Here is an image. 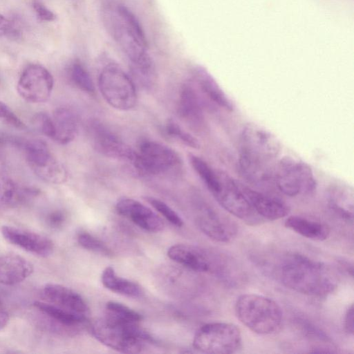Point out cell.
Listing matches in <instances>:
<instances>
[{
	"label": "cell",
	"instance_id": "cell-30",
	"mask_svg": "<svg viewBox=\"0 0 354 354\" xmlns=\"http://www.w3.org/2000/svg\"><path fill=\"white\" fill-rule=\"evenodd\" d=\"M106 310L107 315L119 320L139 323L142 319V315L119 302H107Z\"/></svg>",
	"mask_w": 354,
	"mask_h": 354
},
{
	"label": "cell",
	"instance_id": "cell-9",
	"mask_svg": "<svg viewBox=\"0 0 354 354\" xmlns=\"http://www.w3.org/2000/svg\"><path fill=\"white\" fill-rule=\"evenodd\" d=\"M182 160L170 147L152 140L140 142L133 169L142 175H158L170 172L179 167Z\"/></svg>",
	"mask_w": 354,
	"mask_h": 354
},
{
	"label": "cell",
	"instance_id": "cell-41",
	"mask_svg": "<svg viewBox=\"0 0 354 354\" xmlns=\"http://www.w3.org/2000/svg\"><path fill=\"white\" fill-rule=\"evenodd\" d=\"M10 316L7 312L0 309V330L5 328L8 324Z\"/></svg>",
	"mask_w": 354,
	"mask_h": 354
},
{
	"label": "cell",
	"instance_id": "cell-24",
	"mask_svg": "<svg viewBox=\"0 0 354 354\" xmlns=\"http://www.w3.org/2000/svg\"><path fill=\"white\" fill-rule=\"evenodd\" d=\"M54 127V140L65 145L74 140L77 133V120L75 113L69 109H56L52 116Z\"/></svg>",
	"mask_w": 354,
	"mask_h": 354
},
{
	"label": "cell",
	"instance_id": "cell-42",
	"mask_svg": "<svg viewBox=\"0 0 354 354\" xmlns=\"http://www.w3.org/2000/svg\"><path fill=\"white\" fill-rule=\"evenodd\" d=\"M0 304H1V300H0Z\"/></svg>",
	"mask_w": 354,
	"mask_h": 354
},
{
	"label": "cell",
	"instance_id": "cell-15",
	"mask_svg": "<svg viewBox=\"0 0 354 354\" xmlns=\"http://www.w3.org/2000/svg\"><path fill=\"white\" fill-rule=\"evenodd\" d=\"M196 223L206 236L218 242H229L236 233L235 225L229 218L206 205L200 208Z\"/></svg>",
	"mask_w": 354,
	"mask_h": 354
},
{
	"label": "cell",
	"instance_id": "cell-23",
	"mask_svg": "<svg viewBox=\"0 0 354 354\" xmlns=\"http://www.w3.org/2000/svg\"><path fill=\"white\" fill-rule=\"evenodd\" d=\"M285 226L301 236L314 241H324L330 235V229L326 224L301 216L288 217Z\"/></svg>",
	"mask_w": 354,
	"mask_h": 354
},
{
	"label": "cell",
	"instance_id": "cell-20",
	"mask_svg": "<svg viewBox=\"0 0 354 354\" xmlns=\"http://www.w3.org/2000/svg\"><path fill=\"white\" fill-rule=\"evenodd\" d=\"M178 113L180 117L195 130L205 127L202 103L195 89L190 84H185L180 92Z\"/></svg>",
	"mask_w": 354,
	"mask_h": 354
},
{
	"label": "cell",
	"instance_id": "cell-22",
	"mask_svg": "<svg viewBox=\"0 0 354 354\" xmlns=\"http://www.w3.org/2000/svg\"><path fill=\"white\" fill-rule=\"evenodd\" d=\"M39 194L37 189L23 186L0 175V207H16L24 205Z\"/></svg>",
	"mask_w": 354,
	"mask_h": 354
},
{
	"label": "cell",
	"instance_id": "cell-19",
	"mask_svg": "<svg viewBox=\"0 0 354 354\" xmlns=\"http://www.w3.org/2000/svg\"><path fill=\"white\" fill-rule=\"evenodd\" d=\"M42 294L47 302L65 310L86 316L89 313L88 305L82 296L63 285L47 283L43 288Z\"/></svg>",
	"mask_w": 354,
	"mask_h": 354
},
{
	"label": "cell",
	"instance_id": "cell-3",
	"mask_svg": "<svg viewBox=\"0 0 354 354\" xmlns=\"http://www.w3.org/2000/svg\"><path fill=\"white\" fill-rule=\"evenodd\" d=\"M277 270L286 287L304 295L323 297L336 287L335 277L324 264L303 254H287L280 261Z\"/></svg>",
	"mask_w": 354,
	"mask_h": 354
},
{
	"label": "cell",
	"instance_id": "cell-32",
	"mask_svg": "<svg viewBox=\"0 0 354 354\" xmlns=\"http://www.w3.org/2000/svg\"><path fill=\"white\" fill-rule=\"evenodd\" d=\"M165 131L169 136L176 138L184 145L193 149H199L198 140L191 133L184 130L177 122L169 120L165 125Z\"/></svg>",
	"mask_w": 354,
	"mask_h": 354
},
{
	"label": "cell",
	"instance_id": "cell-26",
	"mask_svg": "<svg viewBox=\"0 0 354 354\" xmlns=\"http://www.w3.org/2000/svg\"><path fill=\"white\" fill-rule=\"evenodd\" d=\"M34 306L44 315L64 327L77 326L86 321V315L71 312L47 301H35Z\"/></svg>",
	"mask_w": 354,
	"mask_h": 354
},
{
	"label": "cell",
	"instance_id": "cell-37",
	"mask_svg": "<svg viewBox=\"0 0 354 354\" xmlns=\"http://www.w3.org/2000/svg\"><path fill=\"white\" fill-rule=\"evenodd\" d=\"M66 221L65 213L60 209L50 211L46 214L44 222L46 225L53 229L61 227Z\"/></svg>",
	"mask_w": 354,
	"mask_h": 354
},
{
	"label": "cell",
	"instance_id": "cell-2",
	"mask_svg": "<svg viewBox=\"0 0 354 354\" xmlns=\"http://www.w3.org/2000/svg\"><path fill=\"white\" fill-rule=\"evenodd\" d=\"M280 149L279 141L268 131L253 123L244 126L240 137L238 160L242 176L257 185L274 182Z\"/></svg>",
	"mask_w": 354,
	"mask_h": 354
},
{
	"label": "cell",
	"instance_id": "cell-33",
	"mask_svg": "<svg viewBox=\"0 0 354 354\" xmlns=\"http://www.w3.org/2000/svg\"><path fill=\"white\" fill-rule=\"evenodd\" d=\"M145 198L157 212L172 225L178 227L183 225V221L181 217L165 202L151 196H147Z\"/></svg>",
	"mask_w": 354,
	"mask_h": 354
},
{
	"label": "cell",
	"instance_id": "cell-38",
	"mask_svg": "<svg viewBox=\"0 0 354 354\" xmlns=\"http://www.w3.org/2000/svg\"><path fill=\"white\" fill-rule=\"evenodd\" d=\"M32 6L37 16L41 20L50 21L55 19V14L40 1H34Z\"/></svg>",
	"mask_w": 354,
	"mask_h": 354
},
{
	"label": "cell",
	"instance_id": "cell-25",
	"mask_svg": "<svg viewBox=\"0 0 354 354\" xmlns=\"http://www.w3.org/2000/svg\"><path fill=\"white\" fill-rule=\"evenodd\" d=\"M194 76L201 90L212 101L226 111L234 110V105L232 101L204 68H196Z\"/></svg>",
	"mask_w": 354,
	"mask_h": 354
},
{
	"label": "cell",
	"instance_id": "cell-40",
	"mask_svg": "<svg viewBox=\"0 0 354 354\" xmlns=\"http://www.w3.org/2000/svg\"><path fill=\"white\" fill-rule=\"evenodd\" d=\"M13 29L10 21L0 14V35L4 34H11Z\"/></svg>",
	"mask_w": 354,
	"mask_h": 354
},
{
	"label": "cell",
	"instance_id": "cell-17",
	"mask_svg": "<svg viewBox=\"0 0 354 354\" xmlns=\"http://www.w3.org/2000/svg\"><path fill=\"white\" fill-rule=\"evenodd\" d=\"M241 189L254 212L262 218L275 221L287 216L289 207L282 201L243 185Z\"/></svg>",
	"mask_w": 354,
	"mask_h": 354
},
{
	"label": "cell",
	"instance_id": "cell-8",
	"mask_svg": "<svg viewBox=\"0 0 354 354\" xmlns=\"http://www.w3.org/2000/svg\"><path fill=\"white\" fill-rule=\"evenodd\" d=\"M274 183L281 192L292 197L313 194L317 186L310 166L290 156H285L277 162Z\"/></svg>",
	"mask_w": 354,
	"mask_h": 354
},
{
	"label": "cell",
	"instance_id": "cell-36",
	"mask_svg": "<svg viewBox=\"0 0 354 354\" xmlns=\"http://www.w3.org/2000/svg\"><path fill=\"white\" fill-rule=\"evenodd\" d=\"M0 119L18 129L26 128L24 122L15 114L9 106L0 101Z\"/></svg>",
	"mask_w": 354,
	"mask_h": 354
},
{
	"label": "cell",
	"instance_id": "cell-29",
	"mask_svg": "<svg viewBox=\"0 0 354 354\" xmlns=\"http://www.w3.org/2000/svg\"><path fill=\"white\" fill-rule=\"evenodd\" d=\"M329 204L331 208L342 218L352 222L353 198V192L346 188L333 189L329 196Z\"/></svg>",
	"mask_w": 354,
	"mask_h": 354
},
{
	"label": "cell",
	"instance_id": "cell-27",
	"mask_svg": "<svg viewBox=\"0 0 354 354\" xmlns=\"http://www.w3.org/2000/svg\"><path fill=\"white\" fill-rule=\"evenodd\" d=\"M101 280L105 288L124 296L139 297L143 294L142 289L138 283L118 276L111 266L103 270Z\"/></svg>",
	"mask_w": 354,
	"mask_h": 354
},
{
	"label": "cell",
	"instance_id": "cell-6",
	"mask_svg": "<svg viewBox=\"0 0 354 354\" xmlns=\"http://www.w3.org/2000/svg\"><path fill=\"white\" fill-rule=\"evenodd\" d=\"M98 87L105 101L117 110L129 111L137 104L138 96L133 80L115 64H108L102 70Z\"/></svg>",
	"mask_w": 354,
	"mask_h": 354
},
{
	"label": "cell",
	"instance_id": "cell-39",
	"mask_svg": "<svg viewBox=\"0 0 354 354\" xmlns=\"http://www.w3.org/2000/svg\"><path fill=\"white\" fill-rule=\"evenodd\" d=\"M353 305L351 304L346 310L344 317V328L350 335H353Z\"/></svg>",
	"mask_w": 354,
	"mask_h": 354
},
{
	"label": "cell",
	"instance_id": "cell-14",
	"mask_svg": "<svg viewBox=\"0 0 354 354\" xmlns=\"http://www.w3.org/2000/svg\"><path fill=\"white\" fill-rule=\"evenodd\" d=\"M1 234L10 243L41 257L50 256L54 250L53 242L37 232L4 225L1 227Z\"/></svg>",
	"mask_w": 354,
	"mask_h": 354
},
{
	"label": "cell",
	"instance_id": "cell-13",
	"mask_svg": "<svg viewBox=\"0 0 354 354\" xmlns=\"http://www.w3.org/2000/svg\"><path fill=\"white\" fill-rule=\"evenodd\" d=\"M92 135L93 144L97 151L106 157L117 159L133 167L137 152L120 137L99 124L93 125Z\"/></svg>",
	"mask_w": 354,
	"mask_h": 354
},
{
	"label": "cell",
	"instance_id": "cell-18",
	"mask_svg": "<svg viewBox=\"0 0 354 354\" xmlns=\"http://www.w3.org/2000/svg\"><path fill=\"white\" fill-rule=\"evenodd\" d=\"M167 255L176 263L197 272H209L216 266L207 251L188 244L171 246Z\"/></svg>",
	"mask_w": 354,
	"mask_h": 354
},
{
	"label": "cell",
	"instance_id": "cell-12",
	"mask_svg": "<svg viewBox=\"0 0 354 354\" xmlns=\"http://www.w3.org/2000/svg\"><path fill=\"white\" fill-rule=\"evenodd\" d=\"M54 85L51 73L41 65L31 64L21 74L17 86L19 95L32 103L46 102Z\"/></svg>",
	"mask_w": 354,
	"mask_h": 354
},
{
	"label": "cell",
	"instance_id": "cell-7",
	"mask_svg": "<svg viewBox=\"0 0 354 354\" xmlns=\"http://www.w3.org/2000/svg\"><path fill=\"white\" fill-rule=\"evenodd\" d=\"M194 348L201 353L231 354L242 346L240 329L234 324L213 322L202 326L193 339Z\"/></svg>",
	"mask_w": 354,
	"mask_h": 354
},
{
	"label": "cell",
	"instance_id": "cell-4",
	"mask_svg": "<svg viewBox=\"0 0 354 354\" xmlns=\"http://www.w3.org/2000/svg\"><path fill=\"white\" fill-rule=\"evenodd\" d=\"M92 335L104 345L124 353L142 352L153 339L138 322L119 320L109 315L91 326Z\"/></svg>",
	"mask_w": 354,
	"mask_h": 354
},
{
	"label": "cell",
	"instance_id": "cell-28",
	"mask_svg": "<svg viewBox=\"0 0 354 354\" xmlns=\"http://www.w3.org/2000/svg\"><path fill=\"white\" fill-rule=\"evenodd\" d=\"M190 163L194 171L213 195L219 189L221 174L215 171L205 160L195 155L189 156Z\"/></svg>",
	"mask_w": 354,
	"mask_h": 354
},
{
	"label": "cell",
	"instance_id": "cell-11",
	"mask_svg": "<svg viewBox=\"0 0 354 354\" xmlns=\"http://www.w3.org/2000/svg\"><path fill=\"white\" fill-rule=\"evenodd\" d=\"M221 184L213 196L219 205L230 214L250 225H256L263 221L253 209L245 194L240 182L220 172Z\"/></svg>",
	"mask_w": 354,
	"mask_h": 354
},
{
	"label": "cell",
	"instance_id": "cell-16",
	"mask_svg": "<svg viewBox=\"0 0 354 354\" xmlns=\"http://www.w3.org/2000/svg\"><path fill=\"white\" fill-rule=\"evenodd\" d=\"M115 207L120 214L146 231L158 232L164 228L162 218L149 207L135 199L122 198L117 202Z\"/></svg>",
	"mask_w": 354,
	"mask_h": 354
},
{
	"label": "cell",
	"instance_id": "cell-1",
	"mask_svg": "<svg viewBox=\"0 0 354 354\" xmlns=\"http://www.w3.org/2000/svg\"><path fill=\"white\" fill-rule=\"evenodd\" d=\"M102 12L107 31L130 61L134 73L148 82L153 78L154 66L139 21L127 6L116 2L106 3Z\"/></svg>",
	"mask_w": 354,
	"mask_h": 354
},
{
	"label": "cell",
	"instance_id": "cell-35",
	"mask_svg": "<svg viewBox=\"0 0 354 354\" xmlns=\"http://www.w3.org/2000/svg\"><path fill=\"white\" fill-rule=\"evenodd\" d=\"M33 124L46 136L54 139L55 127L52 117L45 113H38L33 118Z\"/></svg>",
	"mask_w": 354,
	"mask_h": 354
},
{
	"label": "cell",
	"instance_id": "cell-5",
	"mask_svg": "<svg viewBox=\"0 0 354 354\" xmlns=\"http://www.w3.org/2000/svg\"><path fill=\"white\" fill-rule=\"evenodd\" d=\"M239 321L259 335L277 332L283 323V312L273 299L257 294L240 295L234 305Z\"/></svg>",
	"mask_w": 354,
	"mask_h": 354
},
{
	"label": "cell",
	"instance_id": "cell-34",
	"mask_svg": "<svg viewBox=\"0 0 354 354\" xmlns=\"http://www.w3.org/2000/svg\"><path fill=\"white\" fill-rule=\"evenodd\" d=\"M77 241L84 248L105 256L111 255V250L100 240L87 232L77 235Z\"/></svg>",
	"mask_w": 354,
	"mask_h": 354
},
{
	"label": "cell",
	"instance_id": "cell-31",
	"mask_svg": "<svg viewBox=\"0 0 354 354\" xmlns=\"http://www.w3.org/2000/svg\"><path fill=\"white\" fill-rule=\"evenodd\" d=\"M71 75L74 84L82 91L93 93L95 91V86L91 77L85 68L80 63L73 64L71 70Z\"/></svg>",
	"mask_w": 354,
	"mask_h": 354
},
{
	"label": "cell",
	"instance_id": "cell-21",
	"mask_svg": "<svg viewBox=\"0 0 354 354\" xmlns=\"http://www.w3.org/2000/svg\"><path fill=\"white\" fill-rule=\"evenodd\" d=\"M33 272L32 264L25 258L14 254L0 256V283H19Z\"/></svg>",
	"mask_w": 354,
	"mask_h": 354
},
{
	"label": "cell",
	"instance_id": "cell-10",
	"mask_svg": "<svg viewBox=\"0 0 354 354\" xmlns=\"http://www.w3.org/2000/svg\"><path fill=\"white\" fill-rule=\"evenodd\" d=\"M21 147L27 162L41 180L52 184H62L67 179V171L50 152L47 145L39 140L23 141Z\"/></svg>",
	"mask_w": 354,
	"mask_h": 354
}]
</instances>
